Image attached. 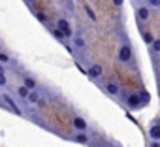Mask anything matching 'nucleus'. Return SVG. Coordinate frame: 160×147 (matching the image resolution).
Returning a JSON list of instances; mask_svg holds the SVG:
<instances>
[{
  "instance_id": "23",
  "label": "nucleus",
  "mask_w": 160,
  "mask_h": 147,
  "mask_svg": "<svg viewBox=\"0 0 160 147\" xmlns=\"http://www.w3.org/2000/svg\"><path fill=\"white\" fill-rule=\"evenodd\" d=\"M6 83H8V78L4 76V74H0V87H4Z\"/></svg>"
},
{
  "instance_id": "27",
  "label": "nucleus",
  "mask_w": 160,
  "mask_h": 147,
  "mask_svg": "<svg viewBox=\"0 0 160 147\" xmlns=\"http://www.w3.org/2000/svg\"><path fill=\"white\" fill-rule=\"evenodd\" d=\"M158 98H160V85H158Z\"/></svg>"
},
{
  "instance_id": "21",
  "label": "nucleus",
  "mask_w": 160,
  "mask_h": 147,
  "mask_svg": "<svg viewBox=\"0 0 160 147\" xmlns=\"http://www.w3.org/2000/svg\"><path fill=\"white\" fill-rule=\"evenodd\" d=\"M143 40H145V43H149V45H151V43H152V40H154V38H152V36H151V34H149V32H143Z\"/></svg>"
},
{
  "instance_id": "20",
  "label": "nucleus",
  "mask_w": 160,
  "mask_h": 147,
  "mask_svg": "<svg viewBox=\"0 0 160 147\" xmlns=\"http://www.w3.org/2000/svg\"><path fill=\"white\" fill-rule=\"evenodd\" d=\"M149 8H160V0H147Z\"/></svg>"
},
{
  "instance_id": "15",
  "label": "nucleus",
  "mask_w": 160,
  "mask_h": 147,
  "mask_svg": "<svg viewBox=\"0 0 160 147\" xmlns=\"http://www.w3.org/2000/svg\"><path fill=\"white\" fill-rule=\"evenodd\" d=\"M53 38H55V40H58V42H64L66 34H64L60 28H55V30H53Z\"/></svg>"
},
{
  "instance_id": "16",
  "label": "nucleus",
  "mask_w": 160,
  "mask_h": 147,
  "mask_svg": "<svg viewBox=\"0 0 160 147\" xmlns=\"http://www.w3.org/2000/svg\"><path fill=\"white\" fill-rule=\"evenodd\" d=\"M85 13L89 15V19H91V21H98V17H96V13L92 12V8H89V6H85Z\"/></svg>"
},
{
  "instance_id": "26",
  "label": "nucleus",
  "mask_w": 160,
  "mask_h": 147,
  "mask_svg": "<svg viewBox=\"0 0 160 147\" xmlns=\"http://www.w3.org/2000/svg\"><path fill=\"white\" fill-rule=\"evenodd\" d=\"M0 74H4V66H0Z\"/></svg>"
},
{
  "instance_id": "28",
  "label": "nucleus",
  "mask_w": 160,
  "mask_h": 147,
  "mask_svg": "<svg viewBox=\"0 0 160 147\" xmlns=\"http://www.w3.org/2000/svg\"><path fill=\"white\" fill-rule=\"evenodd\" d=\"M27 2H30V4H32V2H36V0H27Z\"/></svg>"
},
{
  "instance_id": "17",
  "label": "nucleus",
  "mask_w": 160,
  "mask_h": 147,
  "mask_svg": "<svg viewBox=\"0 0 160 147\" xmlns=\"http://www.w3.org/2000/svg\"><path fill=\"white\" fill-rule=\"evenodd\" d=\"M151 49H152L154 53H160V38H154V40H152V43H151Z\"/></svg>"
},
{
  "instance_id": "5",
  "label": "nucleus",
  "mask_w": 160,
  "mask_h": 147,
  "mask_svg": "<svg viewBox=\"0 0 160 147\" xmlns=\"http://www.w3.org/2000/svg\"><path fill=\"white\" fill-rule=\"evenodd\" d=\"M106 93H108V94H111V96H117V94L121 93L119 83H115V81H108V83H106Z\"/></svg>"
},
{
  "instance_id": "4",
  "label": "nucleus",
  "mask_w": 160,
  "mask_h": 147,
  "mask_svg": "<svg viewBox=\"0 0 160 147\" xmlns=\"http://www.w3.org/2000/svg\"><path fill=\"white\" fill-rule=\"evenodd\" d=\"M2 98H4V102H6V104H8V106H10V109H12V111H13V113H15V115H23V111H21V109H19V106H17V104H15V102H13V98H12V96H10V94H4V96H2Z\"/></svg>"
},
{
  "instance_id": "8",
  "label": "nucleus",
  "mask_w": 160,
  "mask_h": 147,
  "mask_svg": "<svg viewBox=\"0 0 160 147\" xmlns=\"http://www.w3.org/2000/svg\"><path fill=\"white\" fill-rule=\"evenodd\" d=\"M128 106H130V108H139V106H143V104H141V96H139V94H130V96H128Z\"/></svg>"
},
{
  "instance_id": "19",
  "label": "nucleus",
  "mask_w": 160,
  "mask_h": 147,
  "mask_svg": "<svg viewBox=\"0 0 160 147\" xmlns=\"http://www.w3.org/2000/svg\"><path fill=\"white\" fill-rule=\"evenodd\" d=\"M139 96H141V104L147 106L149 104V93L147 91H139Z\"/></svg>"
},
{
  "instance_id": "24",
  "label": "nucleus",
  "mask_w": 160,
  "mask_h": 147,
  "mask_svg": "<svg viewBox=\"0 0 160 147\" xmlns=\"http://www.w3.org/2000/svg\"><path fill=\"white\" fill-rule=\"evenodd\" d=\"M122 2H124V0H113V4H115L117 8H121V6H122Z\"/></svg>"
},
{
  "instance_id": "6",
  "label": "nucleus",
  "mask_w": 160,
  "mask_h": 147,
  "mask_svg": "<svg viewBox=\"0 0 160 147\" xmlns=\"http://www.w3.org/2000/svg\"><path fill=\"white\" fill-rule=\"evenodd\" d=\"M73 128H75L77 132H85V130H87V121H85L83 117H75V119H73Z\"/></svg>"
},
{
  "instance_id": "12",
  "label": "nucleus",
  "mask_w": 160,
  "mask_h": 147,
  "mask_svg": "<svg viewBox=\"0 0 160 147\" xmlns=\"http://www.w3.org/2000/svg\"><path fill=\"white\" fill-rule=\"evenodd\" d=\"M73 47L75 49H85V40L81 36H73Z\"/></svg>"
},
{
  "instance_id": "7",
  "label": "nucleus",
  "mask_w": 160,
  "mask_h": 147,
  "mask_svg": "<svg viewBox=\"0 0 160 147\" xmlns=\"http://www.w3.org/2000/svg\"><path fill=\"white\" fill-rule=\"evenodd\" d=\"M149 138L152 141H160V124H152L149 128Z\"/></svg>"
},
{
  "instance_id": "10",
  "label": "nucleus",
  "mask_w": 160,
  "mask_h": 147,
  "mask_svg": "<svg viewBox=\"0 0 160 147\" xmlns=\"http://www.w3.org/2000/svg\"><path fill=\"white\" fill-rule=\"evenodd\" d=\"M73 141L87 145V143H89V138H87V134H85V132H79V134H75V136H73Z\"/></svg>"
},
{
  "instance_id": "9",
  "label": "nucleus",
  "mask_w": 160,
  "mask_h": 147,
  "mask_svg": "<svg viewBox=\"0 0 160 147\" xmlns=\"http://www.w3.org/2000/svg\"><path fill=\"white\" fill-rule=\"evenodd\" d=\"M28 102L30 104H40L42 102V96H40V93L34 89V91H30V94H28Z\"/></svg>"
},
{
  "instance_id": "25",
  "label": "nucleus",
  "mask_w": 160,
  "mask_h": 147,
  "mask_svg": "<svg viewBox=\"0 0 160 147\" xmlns=\"http://www.w3.org/2000/svg\"><path fill=\"white\" fill-rule=\"evenodd\" d=\"M151 147H160V143H158V141H152V143H151Z\"/></svg>"
},
{
  "instance_id": "1",
  "label": "nucleus",
  "mask_w": 160,
  "mask_h": 147,
  "mask_svg": "<svg viewBox=\"0 0 160 147\" xmlns=\"http://www.w3.org/2000/svg\"><path fill=\"white\" fill-rule=\"evenodd\" d=\"M117 58H119L121 62H128V60L132 58V47H130V43H124V45L119 49Z\"/></svg>"
},
{
  "instance_id": "14",
  "label": "nucleus",
  "mask_w": 160,
  "mask_h": 147,
  "mask_svg": "<svg viewBox=\"0 0 160 147\" xmlns=\"http://www.w3.org/2000/svg\"><path fill=\"white\" fill-rule=\"evenodd\" d=\"M17 94H19L21 98H28V94H30V89H28V87H25V85H21V87L17 89Z\"/></svg>"
},
{
  "instance_id": "3",
  "label": "nucleus",
  "mask_w": 160,
  "mask_h": 147,
  "mask_svg": "<svg viewBox=\"0 0 160 147\" xmlns=\"http://www.w3.org/2000/svg\"><path fill=\"white\" fill-rule=\"evenodd\" d=\"M57 28H60V30L66 34V38L72 36V27H70V23H68L66 19H58V21H57Z\"/></svg>"
},
{
  "instance_id": "11",
  "label": "nucleus",
  "mask_w": 160,
  "mask_h": 147,
  "mask_svg": "<svg viewBox=\"0 0 160 147\" xmlns=\"http://www.w3.org/2000/svg\"><path fill=\"white\" fill-rule=\"evenodd\" d=\"M36 83H38V81H36L34 78H28V76H27V78H23V85H25V87H28L30 91H34V89H36Z\"/></svg>"
},
{
  "instance_id": "2",
  "label": "nucleus",
  "mask_w": 160,
  "mask_h": 147,
  "mask_svg": "<svg viewBox=\"0 0 160 147\" xmlns=\"http://www.w3.org/2000/svg\"><path fill=\"white\" fill-rule=\"evenodd\" d=\"M102 66L100 64H91L89 66V70H87V74H89V78H92V79H98L100 76H102Z\"/></svg>"
},
{
  "instance_id": "13",
  "label": "nucleus",
  "mask_w": 160,
  "mask_h": 147,
  "mask_svg": "<svg viewBox=\"0 0 160 147\" xmlns=\"http://www.w3.org/2000/svg\"><path fill=\"white\" fill-rule=\"evenodd\" d=\"M138 17H139L141 21H147V19H149V8H139V10H138Z\"/></svg>"
},
{
  "instance_id": "22",
  "label": "nucleus",
  "mask_w": 160,
  "mask_h": 147,
  "mask_svg": "<svg viewBox=\"0 0 160 147\" xmlns=\"http://www.w3.org/2000/svg\"><path fill=\"white\" fill-rule=\"evenodd\" d=\"M0 62H10V55H6V53H0Z\"/></svg>"
},
{
  "instance_id": "18",
  "label": "nucleus",
  "mask_w": 160,
  "mask_h": 147,
  "mask_svg": "<svg viewBox=\"0 0 160 147\" xmlns=\"http://www.w3.org/2000/svg\"><path fill=\"white\" fill-rule=\"evenodd\" d=\"M34 15H36V19H38V21H40V23H43V25H45V23H47V15H45V13H43V12H36V13H34Z\"/></svg>"
}]
</instances>
